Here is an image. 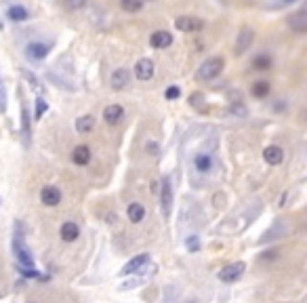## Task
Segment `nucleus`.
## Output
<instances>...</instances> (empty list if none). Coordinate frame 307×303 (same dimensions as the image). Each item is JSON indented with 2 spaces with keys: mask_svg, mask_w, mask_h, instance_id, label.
<instances>
[{
  "mask_svg": "<svg viewBox=\"0 0 307 303\" xmlns=\"http://www.w3.org/2000/svg\"><path fill=\"white\" fill-rule=\"evenodd\" d=\"M223 68H225V59L219 57V55H215V57H208L206 61L200 63L198 72H196V78L202 80V82H208V80H215L219 78Z\"/></svg>",
  "mask_w": 307,
  "mask_h": 303,
  "instance_id": "nucleus-1",
  "label": "nucleus"
},
{
  "mask_svg": "<svg viewBox=\"0 0 307 303\" xmlns=\"http://www.w3.org/2000/svg\"><path fill=\"white\" fill-rule=\"evenodd\" d=\"M13 253H15V259H17L19 267H25V270H34V257H32L30 249L25 246L23 238L19 236V234H15V238H13Z\"/></svg>",
  "mask_w": 307,
  "mask_h": 303,
  "instance_id": "nucleus-2",
  "label": "nucleus"
},
{
  "mask_svg": "<svg viewBox=\"0 0 307 303\" xmlns=\"http://www.w3.org/2000/svg\"><path fill=\"white\" fill-rule=\"evenodd\" d=\"M175 27L185 34H196L200 30H204V21L200 17H192V15H179L175 19Z\"/></svg>",
  "mask_w": 307,
  "mask_h": 303,
  "instance_id": "nucleus-3",
  "label": "nucleus"
},
{
  "mask_svg": "<svg viewBox=\"0 0 307 303\" xmlns=\"http://www.w3.org/2000/svg\"><path fill=\"white\" fill-rule=\"evenodd\" d=\"M160 210H162L164 217H171V210H173V186H171L169 177H164L162 186H160Z\"/></svg>",
  "mask_w": 307,
  "mask_h": 303,
  "instance_id": "nucleus-4",
  "label": "nucleus"
},
{
  "mask_svg": "<svg viewBox=\"0 0 307 303\" xmlns=\"http://www.w3.org/2000/svg\"><path fill=\"white\" fill-rule=\"evenodd\" d=\"M145 270H150V255H148V253H141V255L132 257L131 261L122 267L120 276H129V274H139V272H145Z\"/></svg>",
  "mask_w": 307,
  "mask_h": 303,
  "instance_id": "nucleus-5",
  "label": "nucleus"
},
{
  "mask_svg": "<svg viewBox=\"0 0 307 303\" xmlns=\"http://www.w3.org/2000/svg\"><path fill=\"white\" fill-rule=\"evenodd\" d=\"M253 42H255V32L250 30V27H242L238 32V38H236V45H234V55H238V57L244 55L253 47Z\"/></svg>",
  "mask_w": 307,
  "mask_h": 303,
  "instance_id": "nucleus-6",
  "label": "nucleus"
},
{
  "mask_svg": "<svg viewBox=\"0 0 307 303\" xmlns=\"http://www.w3.org/2000/svg\"><path fill=\"white\" fill-rule=\"evenodd\" d=\"M48 53H51V45H46V42L34 40L30 45H25V57L32 61H43Z\"/></svg>",
  "mask_w": 307,
  "mask_h": 303,
  "instance_id": "nucleus-7",
  "label": "nucleus"
},
{
  "mask_svg": "<svg viewBox=\"0 0 307 303\" xmlns=\"http://www.w3.org/2000/svg\"><path fill=\"white\" fill-rule=\"evenodd\" d=\"M244 270H246V265H244L242 261H238V263H229V265L223 267V270L217 274V276H219L221 282H236V280H240V278H242Z\"/></svg>",
  "mask_w": 307,
  "mask_h": 303,
  "instance_id": "nucleus-8",
  "label": "nucleus"
},
{
  "mask_svg": "<svg viewBox=\"0 0 307 303\" xmlns=\"http://www.w3.org/2000/svg\"><path fill=\"white\" fill-rule=\"evenodd\" d=\"M19 124H22L23 143L30 145V141H32V116H30V110H27V103L23 99H22V118H19Z\"/></svg>",
  "mask_w": 307,
  "mask_h": 303,
  "instance_id": "nucleus-9",
  "label": "nucleus"
},
{
  "mask_svg": "<svg viewBox=\"0 0 307 303\" xmlns=\"http://www.w3.org/2000/svg\"><path fill=\"white\" fill-rule=\"evenodd\" d=\"M154 72H156V68H154V61L148 59V57L139 59V61L135 63V76H137V80L148 82V80H152Z\"/></svg>",
  "mask_w": 307,
  "mask_h": 303,
  "instance_id": "nucleus-10",
  "label": "nucleus"
},
{
  "mask_svg": "<svg viewBox=\"0 0 307 303\" xmlns=\"http://www.w3.org/2000/svg\"><path fill=\"white\" fill-rule=\"evenodd\" d=\"M40 200L44 207H57L61 202V189L57 186H44L40 189Z\"/></svg>",
  "mask_w": 307,
  "mask_h": 303,
  "instance_id": "nucleus-11",
  "label": "nucleus"
},
{
  "mask_svg": "<svg viewBox=\"0 0 307 303\" xmlns=\"http://www.w3.org/2000/svg\"><path fill=\"white\" fill-rule=\"evenodd\" d=\"M122 118H124V108L118 103H111L103 110V120H106L110 126H116L118 122H122Z\"/></svg>",
  "mask_w": 307,
  "mask_h": 303,
  "instance_id": "nucleus-12",
  "label": "nucleus"
},
{
  "mask_svg": "<svg viewBox=\"0 0 307 303\" xmlns=\"http://www.w3.org/2000/svg\"><path fill=\"white\" fill-rule=\"evenodd\" d=\"M129 82H131V72L127 68H118L114 74H111V89L114 91H122V89H127L129 87Z\"/></svg>",
  "mask_w": 307,
  "mask_h": 303,
  "instance_id": "nucleus-13",
  "label": "nucleus"
},
{
  "mask_svg": "<svg viewBox=\"0 0 307 303\" xmlns=\"http://www.w3.org/2000/svg\"><path fill=\"white\" fill-rule=\"evenodd\" d=\"M173 45V34L166 30H158L150 36V47L152 48H166Z\"/></svg>",
  "mask_w": 307,
  "mask_h": 303,
  "instance_id": "nucleus-14",
  "label": "nucleus"
},
{
  "mask_svg": "<svg viewBox=\"0 0 307 303\" xmlns=\"http://www.w3.org/2000/svg\"><path fill=\"white\" fill-rule=\"evenodd\" d=\"M263 158L269 166H278V164H282V160H284V152L280 145H267L263 152Z\"/></svg>",
  "mask_w": 307,
  "mask_h": 303,
  "instance_id": "nucleus-15",
  "label": "nucleus"
},
{
  "mask_svg": "<svg viewBox=\"0 0 307 303\" xmlns=\"http://www.w3.org/2000/svg\"><path fill=\"white\" fill-rule=\"evenodd\" d=\"M213 164H215V160L211 154H206V152H200L194 156V166H196V171L198 173H211L213 171Z\"/></svg>",
  "mask_w": 307,
  "mask_h": 303,
  "instance_id": "nucleus-16",
  "label": "nucleus"
},
{
  "mask_svg": "<svg viewBox=\"0 0 307 303\" xmlns=\"http://www.w3.org/2000/svg\"><path fill=\"white\" fill-rule=\"evenodd\" d=\"M59 236H61V240H64V242H74V240H78V236H80L78 223L66 221L64 225H61V230H59Z\"/></svg>",
  "mask_w": 307,
  "mask_h": 303,
  "instance_id": "nucleus-17",
  "label": "nucleus"
},
{
  "mask_svg": "<svg viewBox=\"0 0 307 303\" xmlns=\"http://www.w3.org/2000/svg\"><path fill=\"white\" fill-rule=\"evenodd\" d=\"M90 158H93V154H90V147L88 145H76L74 152H72V162L78 166H87Z\"/></svg>",
  "mask_w": 307,
  "mask_h": 303,
  "instance_id": "nucleus-18",
  "label": "nucleus"
},
{
  "mask_svg": "<svg viewBox=\"0 0 307 303\" xmlns=\"http://www.w3.org/2000/svg\"><path fill=\"white\" fill-rule=\"evenodd\" d=\"M288 23L297 34H303L307 30V9H301V11H297L295 15H290Z\"/></svg>",
  "mask_w": 307,
  "mask_h": 303,
  "instance_id": "nucleus-19",
  "label": "nucleus"
},
{
  "mask_svg": "<svg viewBox=\"0 0 307 303\" xmlns=\"http://www.w3.org/2000/svg\"><path fill=\"white\" fill-rule=\"evenodd\" d=\"M127 217L131 223H141L145 219V207L139 202H131L129 209H127Z\"/></svg>",
  "mask_w": 307,
  "mask_h": 303,
  "instance_id": "nucleus-20",
  "label": "nucleus"
},
{
  "mask_svg": "<svg viewBox=\"0 0 307 303\" xmlns=\"http://www.w3.org/2000/svg\"><path fill=\"white\" fill-rule=\"evenodd\" d=\"M271 66H274V59H271L269 53H257L253 57V68L259 70V72H267Z\"/></svg>",
  "mask_w": 307,
  "mask_h": 303,
  "instance_id": "nucleus-21",
  "label": "nucleus"
},
{
  "mask_svg": "<svg viewBox=\"0 0 307 303\" xmlns=\"http://www.w3.org/2000/svg\"><path fill=\"white\" fill-rule=\"evenodd\" d=\"M6 17L11 21H15V23H19V21H25L30 17V13H27V9H23L22 4H11L9 9H6Z\"/></svg>",
  "mask_w": 307,
  "mask_h": 303,
  "instance_id": "nucleus-22",
  "label": "nucleus"
},
{
  "mask_svg": "<svg viewBox=\"0 0 307 303\" xmlns=\"http://www.w3.org/2000/svg\"><path fill=\"white\" fill-rule=\"evenodd\" d=\"M250 93H253V97H257V99H265V97L271 93V84L267 80H257V82H253V87H250Z\"/></svg>",
  "mask_w": 307,
  "mask_h": 303,
  "instance_id": "nucleus-23",
  "label": "nucleus"
},
{
  "mask_svg": "<svg viewBox=\"0 0 307 303\" xmlns=\"http://www.w3.org/2000/svg\"><path fill=\"white\" fill-rule=\"evenodd\" d=\"M95 129V118L90 114H85L80 118H76V131L82 133V135H87V133H90Z\"/></svg>",
  "mask_w": 307,
  "mask_h": 303,
  "instance_id": "nucleus-24",
  "label": "nucleus"
},
{
  "mask_svg": "<svg viewBox=\"0 0 307 303\" xmlns=\"http://www.w3.org/2000/svg\"><path fill=\"white\" fill-rule=\"evenodd\" d=\"M120 9L127 13H139L143 9V2L141 0H120Z\"/></svg>",
  "mask_w": 307,
  "mask_h": 303,
  "instance_id": "nucleus-25",
  "label": "nucleus"
},
{
  "mask_svg": "<svg viewBox=\"0 0 307 303\" xmlns=\"http://www.w3.org/2000/svg\"><path fill=\"white\" fill-rule=\"evenodd\" d=\"M48 110V105H46V101L43 99V97H38L36 99V110H34V120H40V118L44 116V112Z\"/></svg>",
  "mask_w": 307,
  "mask_h": 303,
  "instance_id": "nucleus-26",
  "label": "nucleus"
},
{
  "mask_svg": "<svg viewBox=\"0 0 307 303\" xmlns=\"http://www.w3.org/2000/svg\"><path fill=\"white\" fill-rule=\"evenodd\" d=\"M64 4L67 6V9H72V11H80V9H85V6L88 4V0H64Z\"/></svg>",
  "mask_w": 307,
  "mask_h": 303,
  "instance_id": "nucleus-27",
  "label": "nucleus"
},
{
  "mask_svg": "<svg viewBox=\"0 0 307 303\" xmlns=\"http://www.w3.org/2000/svg\"><path fill=\"white\" fill-rule=\"evenodd\" d=\"M17 272L22 274V276H25V278H40V280H46V276H43V274H40L36 267H34V270H25V267H19Z\"/></svg>",
  "mask_w": 307,
  "mask_h": 303,
  "instance_id": "nucleus-28",
  "label": "nucleus"
},
{
  "mask_svg": "<svg viewBox=\"0 0 307 303\" xmlns=\"http://www.w3.org/2000/svg\"><path fill=\"white\" fill-rule=\"evenodd\" d=\"M232 112H234L236 116H242V118L248 114V110H246V105L242 103V99L240 101H232Z\"/></svg>",
  "mask_w": 307,
  "mask_h": 303,
  "instance_id": "nucleus-29",
  "label": "nucleus"
},
{
  "mask_svg": "<svg viewBox=\"0 0 307 303\" xmlns=\"http://www.w3.org/2000/svg\"><path fill=\"white\" fill-rule=\"evenodd\" d=\"M185 246H187V251H190V253H198L200 251V238L198 236H190L185 240Z\"/></svg>",
  "mask_w": 307,
  "mask_h": 303,
  "instance_id": "nucleus-30",
  "label": "nucleus"
},
{
  "mask_svg": "<svg viewBox=\"0 0 307 303\" xmlns=\"http://www.w3.org/2000/svg\"><path fill=\"white\" fill-rule=\"evenodd\" d=\"M6 112V91H4V82H2V76H0V114Z\"/></svg>",
  "mask_w": 307,
  "mask_h": 303,
  "instance_id": "nucleus-31",
  "label": "nucleus"
},
{
  "mask_svg": "<svg viewBox=\"0 0 307 303\" xmlns=\"http://www.w3.org/2000/svg\"><path fill=\"white\" fill-rule=\"evenodd\" d=\"M179 95H181V89H179V87H169V89L164 91V97H166L169 101L179 99Z\"/></svg>",
  "mask_w": 307,
  "mask_h": 303,
  "instance_id": "nucleus-32",
  "label": "nucleus"
},
{
  "mask_svg": "<svg viewBox=\"0 0 307 303\" xmlns=\"http://www.w3.org/2000/svg\"><path fill=\"white\" fill-rule=\"evenodd\" d=\"M22 74H23V76H25V78H27V80H30V82L34 84V87H38V84H40V82L36 80V76H34L32 72H27V70H23V68H22Z\"/></svg>",
  "mask_w": 307,
  "mask_h": 303,
  "instance_id": "nucleus-33",
  "label": "nucleus"
},
{
  "mask_svg": "<svg viewBox=\"0 0 307 303\" xmlns=\"http://www.w3.org/2000/svg\"><path fill=\"white\" fill-rule=\"evenodd\" d=\"M278 255H276V251H265L263 255H259V259L261 261H267V259H276Z\"/></svg>",
  "mask_w": 307,
  "mask_h": 303,
  "instance_id": "nucleus-34",
  "label": "nucleus"
},
{
  "mask_svg": "<svg viewBox=\"0 0 307 303\" xmlns=\"http://www.w3.org/2000/svg\"><path fill=\"white\" fill-rule=\"evenodd\" d=\"M148 154H150V156H156V154H158V143H148Z\"/></svg>",
  "mask_w": 307,
  "mask_h": 303,
  "instance_id": "nucleus-35",
  "label": "nucleus"
},
{
  "mask_svg": "<svg viewBox=\"0 0 307 303\" xmlns=\"http://www.w3.org/2000/svg\"><path fill=\"white\" fill-rule=\"evenodd\" d=\"M284 2H297V0H284Z\"/></svg>",
  "mask_w": 307,
  "mask_h": 303,
  "instance_id": "nucleus-36",
  "label": "nucleus"
},
{
  "mask_svg": "<svg viewBox=\"0 0 307 303\" xmlns=\"http://www.w3.org/2000/svg\"><path fill=\"white\" fill-rule=\"evenodd\" d=\"M141 2H154V0H141Z\"/></svg>",
  "mask_w": 307,
  "mask_h": 303,
  "instance_id": "nucleus-37",
  "label": "nucleus"
},
{
  "mask_svg": "<svg viewBox=\"0 0 307 303\" xmlns=\"http://www.w3.org/2000/svg\"><path fill=\"white\" fill-rule=\"evenodd\" d=\"M2 295H4V293H2V291H0V297H2Z\"/></svg>",
  "mask_w": 307,
  "mask_h": 303,
  "instance_id": "nucleus-38",
  "label": "nucleus"
},
{
  "mask_svg": "<svg viewBox=\"0 0 307 303\" xmlns=\"http://www.w3.org/2000/svg\"><path fill=\"white\" fill-rule=\"evenodd\" d=\"M30 303H32V301H30Z\"/></svg>",
  "mask_w": 307,
  "mask_h": 303,
  "instance_id": "nucleus-39",
  "label": "nucleus"
}]
</instances>
